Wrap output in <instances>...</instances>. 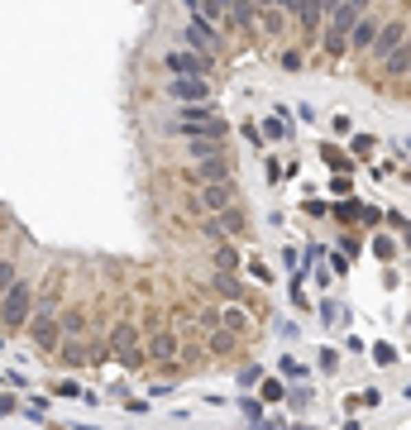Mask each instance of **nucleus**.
Listing matches in <instances>:
<instances>
[{"mask_svg": "<svg viewBox=\"0 0 411 430\" xmlns=\"http://www.w3.org/2000/svg\"><path fill=\"white\" fill-rule=\"evenodd\" d=\"M168 134H177V139H225L230 124H225L220 110H210V101H201V106H177V120L168 124Z\"/></svg>", "mask_w": 411, "mask_h": 430, "instance_id": "obj_1", "label": "nucleus"}, {"mask_svg": "<svg viewBox=\"0 0 411 430\" xmlns=\"http://www.w3.org/2000/svg\"><path fill=\"white\" fill-rule=\"evenodd\" d=\"M364 10H373V0H340V5L325 14L330 24H325V34H320V48H325L330 58H340V53L349 48V29H354V19H359Z\"/></svg>", "mask_w": 411, "mask_h": 430, "instance_id": "obj_2", "label": "nucleus"}, {"mask_svg": "<svg viewBox=\"0 0 411 430\" xmlns=\"http://www.w3.org/2000/svg\"><path fill=\"white\" fill-rule=\"evenodd\" d=\"M29 311H34V287H29L24 278H14V282L0 292V325H5V330H24Z\"/></svg>", "mask_w": 411, "mask_h": 430, "instance_id": "obj_3", "label": "nucleus"}, {"mask_svg": "<svg viewBox=\"0 0 411 430\" xmlns=\"http://www.w3.org/2000/svg\"><path fill=\"white\" fill-rule=\"evenodd\" d=\"M29 339L38 344V349H58V339H63V330H58V302L53 297H43V302H34V311H29Z\"/></svg>", "mask_w": 411, "mask_h": 430, "instance_id": "obj_4", "label": "nucleus"}, {"mask_svg": "<svg viewBox=\"0 0 411 430\" xmlns=\"http://www.w3.org/2000/svg\"><path fill=\"white\" fill-rule=\"evenodd\" d=\"M234 201V177H215V182H197V196L187 201L192 215H210V211H225Z\"/></svg>", "mask_w": 411, "mask_h": 430, "instance_id": "obj_5", "label": "nucleus"}, {"mask_svg": "<svg viewBox=\"0 0 411 430\" xmlns=\"http://www.w3.org/2000/svg\"><path fill=\"white\" fill-rule=\"evenodd\" d=\"M163 67L173 72V77H210L215 72V58L201 53V48H173V53H163Z\"/></svg>", "mask_w": 411, "mask_h": 430, "instance_id": "obj_6", "label": "nucleus"}, {"mask_svg": "<svg viewBox=\"0 0 411 430\" xmlns=\"http://www.w3.org/2000/svg\"><path fill=\"white\" fill-rule=\"evenodd\" d=\"M110 354L120 359V363H129V368H139L144 363V344H139V330H134V321H115V330H110Z\"/></svg>", "mask_w": 411, "mask_h": 430, "instance_id": "obj_7", "label": "nucleus"}, {"mask_svg": "<svg viewBox=\"0 0 411 430\" xmlns=\"http://www.w3.org/2000/svg\"><path fill=\"white\" fill-rule=\"evenodd\" d=\"M210 91H215V82L210 77H173L168 82V96L177 101V106H201V101H210Z\"/></svg>", "mask_w": 411, "mask_h": 430, "instance_id": "obj_8", "label": "nucleus"}, {"mask_svg": "<svg viewBox=\"0 0 411 430\" xmlns=\"http://www.w3.org/2000/svg\"><path fill=\"white\" fill-rule=\"evenodd\" d=\"M402 38H407V24H402V19H388V24L378 29L373 48H368V58H373V63H383V58H388V53H392V48H397Z\"/></svg>", "mask_w": 411, "mask_h": 430, "instance_id": "obj_9", "label": "nucleus"}, {"mask_svg": "<svg viewBox=\"0 0 411 430\" xmlns=\"http://www.w3.org/2000/svg\"><path fill=\"white\" fill-rule=\"evenodd\" d=\"M378 29H383V24L373 19V10H364V14L354 19V29H349V48H354V53H368L373 38H378Z\"/></svg>", "mask_w": 411, "mask_h": 430, "instance_id": "obj_10", "label": "nucleus"}, {"mask_svg": "<svg viewBox=\"0 0 411 430\" xmlns=\"http://www.w3.org/2000/svg\"><path fill=\"white\" fill-rule=\"evenodd\" d=\"M297 29H302V38H315L320 34V24H325V5L320 0H297Z\"/></svg>", "mask_w": 411, "mask_h": 430, "instance_id": "obj_11", "label": "nucleus"}, {"mask_svg": "<svg viewBox=\"0 0 411 430\" xmlns=\"http://www.w3.org/2000/svg\"><path fill=\"white\" fill-rule=\"evenodd\" d=\"M215 177H230V153L225 148L197 158V172H192V182H215Z\"/></svg>", "mask_w": 411, "mask_h": 430, "instance_id": "obj_12", "label": "nucleus"}, {"mask_svg": "<svg viewBox=\"0 0 411 430\" xmlns=\"http://www.w3.org/2000/svg\"><path fill=\"white\" fill-rule=\"evenodd\" d=\"M177 349H182V339H177L173 330H163V335H153V339H148V354H144V359H153V363H173V359H177Z\"/></svg>", "mask_w": 411, "mask_h": 430, "instance_id": "obj_13", "label": "nucleus"}, {"mask_svg": "<svg viewBox=\"0 0 411 430\" xmlns=\"http://www.w3.org/2000/svg\"><path fill=\"white\" fill-rule=\"evenodd\" d=\"M287 10H278V5H258V29L263 34H273V38H282V29H287Z\"/></svg>", "mask_w": 411, "mask_h": 430, "instance_id": "obj_14", "label": "nucleus"}, {"mask_svg": "<svg viewBox=\"0 0 411 430\" xmlns=\"http://www.w3.org/2000/svg\"><path fill=\"white\" fill-rule=\"evenodd\" d=\"M234 344H239V335H234V330H225V325H215V330H210V339H206V349H210L215 359H225Z\"/></svg>", "mask_w": 411, "mask_h": 430, "instance_id": "obj_15", "label": "nucleus"}, {"mask_svg": "<svg viewBox=\"0 0 411 430\" xmlns=\"http://www.w3.org/2000/svg\"><path fill=\"white\" fill-rule=\"evenodd\" d=\"M407 63H411V38H402V43H397V48L383 58V67H388L392 77H407Z\"/></svg>", "mask_w": 411, "mask_h": 430, "instance_id": "obj_16", "label": "nucleus"}, {"mask_svg": "<svg viewBox=\"0 0 411 430\" xmlns=\"http://www.w3.org/2000/svg\"><path fill=\"white\" fill-rule=\"evenodd\" d=\"M58 330H63V339L87 335V311H58Z\"/></svg>", "mask_w": 411, "mask_h": 430, "instance_id": "obj_17", "label": "nucleus"}, {"mask_svg": "<svg viewBox=\"0 0 411 430\" xmlns=\"http://www.w3.org/2000/svg\"><path fill=\"white\" fill-rule=\"evenodd\" d=\"M220 325H225V330H234V335H244V325H249V316H244V306H239V302H230V306H220Z\"/></svg>", "mask_w": 411, "mask_h": 430, "instance_id": "obj_18", "label": "nucleus"}, {"mask_svg": "<svg viewBox=\"0 0 411 430\" xmlns=\"http://www.w3.org/2000/svg\"><path fill=\"white\" fill-rule=\"evenodd\" d=\"M320 158H325V168H335V172H349V168H354V158H349L344 148H335V144H325Z\"/></svg>", "mask_w": 411, "mask_h": 430, "instance_id": "obj_19", "label": "nucleus"}, {"mask_svg": "<svg viewBox=\"0 0 411 430\" xmlns=\"http://www.w3.org/2000/svg\"><path fill=\"white\" fill-rule=\"evenodd\" d=\"M201 239L206 244H220V239H230V234H225V225H220V215L210 211V215H201Z\"/></svg>", "mask_w": 411, "mask_h": 430, "instance_id": "obj_20", "label": "nucleus"}, {"mask_svg": "<svg viewBox=\"0 0 411 430\" xmlns=\"http://www.w3.org/2000/svg\"><path fill=\"white\" fill-rule=\"evenodd\" d=\"M215 268H220V273H234V268H239V253L230 249V239L215 244Z\"/></svg>", "mask_w": 411, "mask_h": 430, "instance_id": "obj_21", "label": "nucleus"}, {"mask_svg": "<svg viewBox=\"0 0 411 430\" xmlns=\"http://www.w3.org/2000/svg\"><path fill=\"white\" fill-rule=\"evenodd\" d=\"M263 139H287V120L282 115H268L263 120Z\"/></svg>", "mask_w": 411, "mask_h": 430, "instance_id": "obj_22", "label": "nucleus"}, {"mask_svg": "<svg viewBox=\"0 0 411 430\" xmlns=\"http://www.w3.org/2000/svg\"><path fill=\"white\" fill-rule=\"evenodd\" d=\"M215 215H220L225 234H239V229H244V215H239V211H230V206H225V211H215Z\"/></svg>", "mask_w": 411, "mask_h": 430, "instance_id": "obj_23", "label": "nucleus"}, {"mask_svg": "<svg viewBox=\"0 0 411 430\" xmlns=\"http://www.w3.org/2000/svg\"><path fill=\"white\" fill-rule=\"evenodd\" d=\"M215 287H220V297H225V302H234V297H239V282H234L230 273H215Z\"/></svg>", "mask_w": 411, "mask_h": 430, "instance_id": "obj_24", "label": "nucleus"}, {"mask_svg": "<svg viewBox=\"0 0 411 430\" xmlns=\"http://www.w3.org/2000/svg\"><path fill=\"white\" fill-rule=\"evenodd\" d=\"M53 397H82V383H72V378H58V383H53Z\"/></svg>", "mask_w": 411, "mask_h": 430, "instance_id": "obj_25", "label": "nucleus"}, {"mask_svg": "<svg viewBox=\"0 0 411 430\" xmlns=\"http://www.w3.org/2000/svg\"><path fill=\"white\" fill-rule=\"evenodd\" d=\"M282 378H263V402H282Z\"/></svg>", "mask_w": 411, "mask_h": 430, "instance_id": "obj_26", "label": "nucleus"}, {"mask_svg": "<svg viewBox=\"0 0 411 430\" xmlns=\"http://www.w3.org/2000/svg\"><path fill=\"white\" fill-rule=\"evenodd\" d=\"M14 278H19V263H14V258H0V292H5Z\"/></svg>", "mask_w": 411, "mask_h": 430, "instance_id": "obj_27", "label": "nucleus"}, {"mask_svg": "<svg viewBox=\"0 0 411 430\" xmlns=\"http://www.w3.org/2000/svg\"><path fill=\"white\" fill-rule=\"evenodd\" d=\"M278 63H282L287 72H297V67H302V53H297V48H282V53H278Z\"/></svg>", "mask_w": 411, "mask_h": 430, "instance_id": "obj_28", "label": "nucleus"}, {"mask_svg": "<svg viewBox=\"0 0 411 430\" xmlns=\"http://www.w3.org/2000/svg\"><path fill=\"white\" fill-rule=\"evenodd\" d=\"M373 148H378L373 134H359V139H354V153H359V158H373Z\"/></svg>", "mask_w": 411, "mask_h": 430, "instance_id": "obj_29", "label": "nucleus"}, {"mask_svg": "<svg viewBox=\"0 0 411 430\" xmlns=\"http://www.w3.org/2000/svg\"><path fill=\"white\" fill-rule=\"evenodd\" d=\"M373 359L388 368V363H397V349H392V344H373Z\"/></svg>", "mask_w": 411, "mask_h": 430, "instance_id": "obj_30", "label": "nucleus"}, {"mask_svg": "<svg viewBox=\"0 0 411 430\" xmlns=\"http://www.w3.org/2000/svg\"><path fill=\"white\" fill-rule=\"evenodd\" d=\"M244 416H249V421H254V426H263V421H268V416H263V402H254V397H249V402H244Z\"/></svg>", "mask_w": 411, "mask_h": 430, "instance_id": "obj_31", "label": "nucleus"}, {"mask_svg": "<svg viewBox=\"0 0 411 430\" xmlns=\"http://www.w3.org/2000/svg\"><path fill=\"white\" fill-rule=\"evenodd\" d=\"M249 278H258V282H273V273H268V263H258V258H249Z\"/></svg>", "mask_w": 411, "mask_h": 430, "instance_id": "obj_32", "label": "nucleus"}, {"mask_svg": "<svg viewBox=\"0 0 411 430\" xmlns=\"http://www.w3.org/2000/svg\"><path fill=\"white\" fill-rule=\"evenodd\" d=\"M373 253H378V258H392L397 244H392V239H373Z\"/></svg>", "mask_w": 411, "mask_h": 430, "instance_id": "obj_33", "label": "nucleus"}, {"mask_svg": "<svg viewBox=\"0 0 411 430\" xmlns=\"http://www.w3.org/2000/svg\"><path fill=\"white\" fill-rule=\"evenodd\" d=\"M197 325H206V330H215V325H220V306H210V311H201V316H197Z\"/></svg>", "mask_w": 411, "mask_h": 430, "instance_id": "obj_34", "label": "nucleus"}, {"mask_svg": "<svg viewBox=\"0 0 411 430\" xmlns=\"http://www.w3.org/2000/svg\"><path fill=\"white\" fill-rule=\"evenodd\" d=\"M244 139H249V144L258 148V144H263V129H258V124H244Z\"/></svg>", "mask_w": 411, "mask_h": 430, "instance_id": "obj_35", "label": "nucleus"}, {"mask_svg": "<svg viewBox=\"0 0 411 430\" xmlns=\"http://www.w3.org/2000/svg\"><path fill=\"white\" fill-rule=\"evenodd\" d=\"M335 363H340V354H335V349H325V354H320V368H325V373H335Z\"/></svg>", "mask_w": 411, "mask_h": 430, "instance_id": "obj_36", "label": "nucleus"}, {"mask_svg": "<svg viewBox=\"0 0 411 430\" xmlns=\"http://www.w3.org/2000/svg\"><path fill=\"white\" fill-rule=\"evenodd\" d=\"M282 373H287V378H307V368H302V363H292V359H282Z\"/></svg>", "mask_w": 411, "mask_h": 430, "instance_id": "obj_37", "label": "nucleus"}, {"mask_svg": "<svg viewBox=\"0 0 411 430\" xmlns=\"http://www.w3.org/2000/svg\"><path fill=\"white\" fill-rule=\"evenodd\" d=\"M0 416H14V397H0Z\"/></svg>", "mask_w": 411, "mask_h": 430, "instance_id": "obj_38", "label": "nucleus"}, {"mask_svg": "<svg viewBox=\"0 0 411 430\" xmlns=\"http://www.w3.org/2000/svg\"><path fill=\"white\" fill-rule=\"evenodd\" d=\"M273 5H278V10H287V14L297 10V0H273Z\"/></svg>", "mask_w": 411, "mask_h": 430, "instance_id": "obj_39", "label": "nucleus"}, {"mask_svg": "<svg viewBox=\"0 0 411 430\" xmlns=\"http://www.w3.org/2000/svg\"><path fill=\"white\" fill-rule=\"evenodd\" d=\"M320 5H325V14H330V10H335V5H340V0H320Z\"/></svg>", "mask_w": 411, "mask_h": 430, "instance_id": "obj_40", "label": "nucleus"}, {"mask_svg": "<svg viewBox=\"0 0 411 430\" xmlns=\"http://www.w3.org/2000/svg\"><path fill=\"white\" fill-rule=\"evenodd\" d=\"M407 77H411V63H407Z\"/></svg>", "mask_w": 411, "mask_h": 430, "instance_id": "obj_41", "label": "nucleus"}, {"mask_svg": "<svg viewBox=\"0 0 411 430\" xmlns=\"http://www.w3.org/2000/svg\"><path fill=\"white\" fill-rule=\"evenodd\" d=\"M407 397H411V387H407Z\"/></svg>", "mask_w": 411, "mask_h": 430, "instance_id": "obj_42", "label": "nucleus"}]
</instances>
